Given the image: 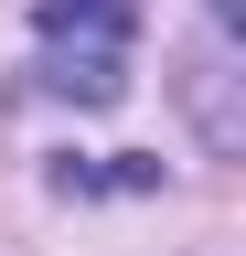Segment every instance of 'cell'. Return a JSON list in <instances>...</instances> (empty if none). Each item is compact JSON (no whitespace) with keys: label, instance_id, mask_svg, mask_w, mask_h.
Returning <instances> with one entry per match:
<instances>
[{"label":"cell","instance_id":"obj_1","mask_svg":"<svg viewBox=\"0 0 246 256\" xmlns=\"http://www.w3.org/2000/svg\"><path fill=\"white\" fill-rule=\"evenodd\" d=\"M33 32H43V86L54 96L118 107L129 43H139V11H129V0H33Z\"/></svg>","mask_w":246,"mask_h":256}]
</instances>
